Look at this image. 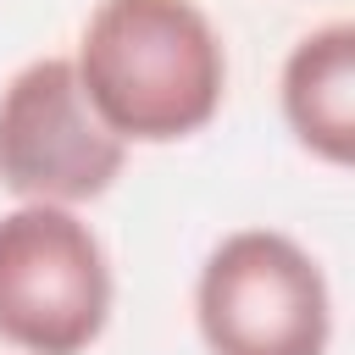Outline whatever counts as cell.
I'll return each mask as SVG.
<instances>
[{
    "label": "cell",
    "mask_w": 355,
    "mask_h": 355,
    "mask_svg": "<svg viewBox=\"0 0 355 355\" xmlns=\"http://www.w3.org/2000/svg\"><path fill=\"white\" fill-rule=\"evenodd\" d=\"M78 83L122 144L200 133L227 94V55L194 0H100L78 39Z\"/></svg>",
    "instance_id": "6da1fadb"
},
{
    "label": "cell",
    "mask_w": 355,
    "mask_h": 355,
    "mask_svg": "<svg viewBox=\"0 0 355 355\" xmlns=\"http://www.w3.org/2000/svg\"><path fill=\"white\" fill-rule=\"evenodd\" d=\"M128 166V144L89 105L67 55L28 61L0 94V189L39 205L100 200Z\"/></svg>",
    "instance_id": "277c9868"
},
{
    "label": "cell",
    "mask_w": 355,
    "mask_h": 355,
    "mask_svg": "<svg viewBox=\"0 0 355 355\" xmlns=\"http://www.w3.org/2000/svg\"><path fill=\"white\" fill-rule=\"evenodd\" d=\"M283 122L327 166L355 155V22L305 33L283 61Z\"/></svg>",
    "instance_id": "5b68a950"
},
{
    "label": "cell",
    "mask_w": 355,
    "mask_h": 355,
    "mask_svg": "<svg viewBox=\"0 0 355 355\" xmlns=\"http://www.w3.org/2000/svg\"><path fill=\"white\" fill-rule=\"evenodd\" d=\"M194 322L211 355H327L333 294L288 233L239 227L200 266Z\"/></svg>",
    "instance_id": "3957f363"
},
{
    "label": "cell",
    "mask_w": 355,
    "mask_h": 355,
    "mask_svg": "<svg viewBox=\"0 0 355 355\" xmlns=\"http://www.w3.org/2000/svg\"><path fill=\"white\" fill-rule=\"evenodd\" d=\"M111 322V261L72 205L22 200L0 216V344L83 355Z\"/></svg>",
    "instance_id": "7a4b0ae2"
}]
</instances>
